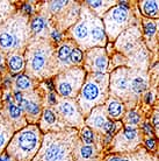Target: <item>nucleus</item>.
Returning <instances> with one entry per match:
<instances>
[{
    "label": "nucleus",
    "instance_id": "nucleus-27",
    "mask_svg": "<svg viewBox=\"0 0 159 161\" xmlns=\"http://www.w3.org/2000/svg\"><path fill=\"white\" fill-rule=\"evenodd\" d=\"M144 27H145V34L147 36H151L156 33V24L152 21H145L144 22Z\"/></svg>",
    "mask_w": 159,
    "mask_h": 161
},
{
    "label": "nucleus",
    "instance_id": "nucleus-31",
    "mask_svg": "<svg viewBox=\"0 0 159 161\" xmlns=\"http://www.w3.org/2000/svg\"><path fill=\"white\" fill-rule=\"evenodd\" d=\"M6 139H7V132L0 130V151L3 149L4 145L6 144Z\"/></svg>",
    "mask_w": 159,
    "mask_h": 161
},
{
    "label": "nucleus",
    "instance_id": "nucleus-4",
    "mask_svg": "<svg viewBox=\"0 0 159 161\" xmlns=\"http://www.w3.org/2000/svg\"><path fill=\"white\" fill-rule=\"evenodd\" d=\"M102 76H95L94 78H88L85 83L81 91L80 97V105L83 108L84 112H87L94 104L101 99V92H102Z\"/></svg>",
    "mask_w": 159,
    "mask_h": 161
},
{
    "label": "nucleus",
    "instance_id": "nucleus-20",
    "mask_svg": "<svg viewBox=\"0 0 159 161\" xmlns=\"http://www.w3.org/2000/svg\"><path fill=\"white\" fill-rule=\"evenodd\" d=\"M131 86H132V90L137 93H141L142 91L145 90L146 88V83H145V80L142 78V77H136L132 80V83H131Z\"/></svg>",
    "mask_w": 159,
    "mask_h": 161
},
{
    "label": "nucleus",
    "instance_id": "nucleus-7",
    "mask_svg": "<svg viewBox=\"0 0 159 161\" xmlns=\"http://www.w3.org/2000/svg\"><path fill=\"white\" fill-rule=\"evenodd\" d=\"M87 57V65L91 67L92 70L98 71V73H102L106 70V68H107V57L101 49L90 52Z\"/></svg>",
    "mask_w": 159,
    "mask_h": 161
},
{
    "label": "nucleus",
    "instance_id": "nucleus-37",
    "mask_svg": "<svg viewBox=\"0 0 159 161\" xmlns=\"http://www.w3.org/2000/svg\"><path fill=\"white\" fill-rule=\"evenodd\" d=\"M0 64H1V57H0Z\"/></svg>",
    "mask_w": 159,
    "mask_h": 161
},
{
    "label": "nucleus",
    "instance_id": "nucleus-30",
    "mask_svg": "<svg viewBox=\"0 0 159 161\" xmlns=\"http://www.w3.org/2000/svg\"><path fill=\"white\" fill-rule=\"evenodd\" d=\"M128 121L130 124H137L139 121V116L136 112H130L128 116Z\"/></svg>",
    "mask_w": 159,
    "mask_h": 161
},
{
    "label": "nucleus",
    "instance_id": "nucleus-33",
    "mask_svg": "<svg viewBox=\"0 0 159 161\" xmlns=\"http://www.w3.org/2000/svg\"><path fill=\"white\" fill-rule=\"evenodd\" d=\"M146 146L150 149H153V148H155V140H153V139H150V140H147L146 141Z\"/></svg>",
    "mask_w": 159,
    "mask_h": 161
},
{
    "label": "nucleus",
    "instance_id": "nucleus-14",
    "mask_svg": "<svg viewBox=\"0 0 159 161\" xmlns=\"http://www.w3.org/2000/svg\"><path fill=\"white\" fill-rule=\"evenodd\" d=\"M94 154H95V149H94V147H92L91 145L81 146V147H80V149H79L80 161L91 160L92 158L94 157Z\"/></svg>",
    "mask_w": 159,
    "mask_h": 161
},
{
    "label": "nucleus",
    "instance_id": "nucleus-11",
    "mask_svg": "<svg viewBox=\"0 0 159 161\" xmlns=\"http://www.w3.org/2000/svg\"><path fill=\"white\" fill-rule=\"evenodd\" d=\"M106 121L107 120H106L102 111L100 109H96L93 111L92 116L88 119V125L92 126V127H95V129H100V127H104Z\"/></svg>",
    "mask_w": 159,
    "mask_h": 161
},
{
    "label": "nucleus",
    "instance_id": "nucleus-13",
    "mask_svg": "<svg viewBox=\"0 0 159 161\" xmlns=\"http://www.w3.org/2000/svg\"><path fill=\"white\" fill-rule=\"evenodd\" d=\"M8 67L13 73H19L23 68V58L20 55H12L8 58Z\"/></svg>",
    "mask_w": 159,
    "mask_h": 161
},
{
    "label": "nucleus",
    "instance_id": "nucleus-1",
    "mask_svg": "<svg viewBox=\"0 0 159 161\" xmlns=\"http://www.w3.org/2000/svg\"><path fill=\"white\" fill-rule=\"evenodd\" d=\"M41 137L35 126L26 127L13 138L8 146V153L16 161H30L34 154L38 151Z\"/></svg>",
    "mask_w": 159,
    "mask_h": 161
},
{
    "label": "nucleus",
    "instance_id": "nucleus-29",
    "mask_svg": "<svg viewBox=\"0 0 159 161\" xmlns=\"http://www.w3.org/2000/svg\"><path fill=\"white\" fill-rule=\"evenodd\" d=\"M104 130L105 132L108 133V134H113L114 131H115V124L110 123V121H106L104 125Z\"/></svg>",
    "mask_w": 159,
    "mask_h": 161
},
{
    "label": "nucleus",
    "instance_id": "nucleus-21",
    "mask_svg": "<svg viewBox=\"0 0 159 161\" xmlns=\"http://www.w3.org/2000/svg\"><path fill=\"white\" fill-rule=\"evenodd\" d=\"M16 86L21 90H28V89L32 86V82L28 78L27 76H24V75H21L16 78Z\"/></svg>",
    "mask_w": 159,
    "mask_h": 161
},
{
    "label": "nucleus",
    "instance_id": "nucleus-34",
    "mask_svg": "<svg viewBox=\"0 0 159 161\" xmlns=\"http://www.w3.org/2000/svg\"><path fill=\"white\" fill-rule=\"evenodd\" d=\"M153 126H155L156 129H158V116L156 114L155 118H153Z\"/></svg>",
    "mask_w": 159,
    "mask_h": 161
},
{
    "label": "nucleus",
    "instance_id": "nucleus-25",
    "mask_svg": "<svg viewBox=\"0 0 159 161\" xmlns=\"http://www.w3.org/2000/svg\"><path fill=\"white\" fill-rule=\"evenodd\" d=\"M43 121L45 124L52 125L56 121V117L51 110H45L43 113Z\"/></svg>",
    "mask_w": 159,
    "mask_h": 161
},
{
    "label": "nucleus",
    "instance_id": "nucleus-35",
    "mask_svg": "<svg viewBox=\"0 0 159 161\" xmlns=\"http://www.w3.org/2000/svg\"><path fill=\"white\" fill-rule=\"evenodd\" d=\"M108 161H128V160H124V159H121V158H116V157H113L110 158Z\"/></svg>",
    "mask_w": 159,
    "mask_h": 161
},
{
    "label": "nucleus",
    "instance_id": "nucleus-9",
    "mask_svg": "<svg viewBox=\"0 0 159 161\" xmlns=\"http://www.w3.org/2000/svg\"><path fill=\"white\" fill-rule=\"evenodd\" d=\"M90 35H91L92 44H104L105 33L102 29V25L94 18L90 20Z\"/></svg>",
    "mask_w": 159,
    "mask_h": 161
},
{
    "label": "nucleus",
    "instance_id": "nucleus-10",
    "mask_svg": "<svg viewBox=\"0 0 159 161\" xmlns=\"http://www.w3.org/2000/svg\"><path fill=\"white\" fill-rule=\"evenodd\" d=\"M58 108H59L62 114L65 116V118H68V119H77L78 118V111L71 102H62Z\"/></svg>",
    "mask_w": 159,
    "mask_h": 161
},
{
    "label": "nucleus",
    "instance_id": "nucleus-19",
    "mask_svg": "<svg viewBox=\"0 0 159 161\" xmlns=\"http://www.w3.org/2000/svg\"><path fill=\"white\" fill-rule=\"evenodd\" d=\"M45 26H47V24H45L44 19H42L40 16L35 18V19L32 21V31L35 33V34H38V33L42 32V31L45 28Z\"/></svg>",
    "mask_w": 159,
    "mask_h": 161
},
{
    "label": "nucleus",
    "instance_id": "nucleus-26",
    "mask_svg": "<svg viewBox=\"0 0 159 161\" xmlns=\"http://www.w3.org/2000/svg\"><path fill=\"white\" fill-rule=\"evenodd\" d=\"M81 136H83L84 141H85L87 145H90V144L93 142V133H92V131L88 129V127L83 129V131H81Z\"/></svg>",
    "mask_w": 159,
    "mask_h": 161
},
{
    "label": "nucleus",
    "instance_id": "nucleus-28",
    "mask_svg": "<svg viewBox=\"0 0 159 161\" xmlns=\"http://www.w3.org/2000/svg\"><path fill=\"white\" fill-rule=\"evenodd\" d=\"M124 136L128 138V139H134V138H136V136H137V131H136L134 127H130V126H128V127H126V131H124Z\"/></svg>",
    "mask_w": 159,
    "mask_h": 161
},
{
    "label": "nucleus",
    "instance_id": "nucleus-38",
    "mask_svg": "<svg viewBox=\"0 0 159 161\" xmlns=\"http://www.w3.org/2000/svg\"><path fill=\"white\" fill-rule=\"evenodd\" d=\"M0 161H6V160H0Z\"/></svg>",
    "mask_w": 159,
    "mask_h": 161
},
{
    "label": "nucleus",
    "instance_id": "nucleus-15",
    "mask_svg": "<svg viewBox=\"0 0 159 161\" xmlns=\"http://www.w3.org/2000/svg\"><path fill=\"white\" fill-rule=\"evenodd\" d=\"M143 12L149 16H157L158 12V4L157 1H143L142 4Z\"/></svg>",
    "mask_w": 159,
    "mask_h": 161
},
{
    "label": "nucleus",
    "instance_id": "nucleus-32",
    "mask_svg": "<svg viewBox=\"0 0 159 161\" xmlns=\"http://www.w3.org/2000/svg\"><path fill=\"white\" fill-rule=\"evenodd\" d=\"M15 101L19 103V105H21V103L23 102V95H21V93H15Z\"/></svg>",
    "mask_w": 159,
    "mask_h": 161
},
{
    "label": "nucleus",
    "instance_id": "nucleus-2",
    "mask_svg": "<svg viewBox=\"0 0 159 161\" xmlns=\"http://www.w3.org/2000/svg\"><path fill=\"white\" fill-rule=\"evenodd\" d=\"M72 144L63 136H49L41 151V161H71Z\"/></svg>",
    "mask_w": 159,
    "mask_h": 161
},
{
    "label": "nucleus",
    "instance_id": "nucleus-24",
    "mask_svg": "<svg viewBox=\"0 0 159 161\" xmlns=\"http://www.w3.org/2000/svg\"><path fill=\"white\" fill-rule=\"evenodd\" d=\"M8 110H9V114H11V117L14 118V119L20 118L21 114H22V111H21L20 106H16V105H14V104H9Z\"/></svg>",
    "mask_w": 159,
    "mask_h": 161
},
{
    "label": "nucleus",
    "instance_id": "nucleus-16",
    "mask_svg": "<svg viewBox=\"0 0 159 161\" xmlns=\"http://www.w3.org/2000/svg\"><path fill=\"white\" fill-rule=\"evenodd\" d=\"M122 111H123V108H122V105L120 104L119 102L110 101V103L108 105V113H109L110 117L119 118L121 116Z\"/></svg>",
    "mask_w": 159,
    "mask_h": 161
},
{
    "label": "nucleus",
    "instance_id": "nucleus-17",
    "mask_svg": "<svg viewBox=\"0 0 159 161\" xmlns=\"http://www.w3.org/2000/svg\"><path fill=\"white\" fill-rule=\"evenodd\" d=\"M71 52H72V48L70 47V44H68V43L62 44L59 47V49H58V54H57L58 60H59L60 62H63V63L68 62L69 58H70Z\"/></svg>",
    "mask_w": 159,
    "mask_h": 161
},
{
    "label": "nucleus",
    "instance_id": "nucleus-6",
    "mask_svg": "<svg viewBox=\"0 0 159 161\" xmlns=\"http://www.w3.org/2000/svg\"><path fill=\"white\" fill-rule=\"evenodd\" d=\"M128 19V9L122 6H117L110 9L108 14L105 16V22L107 31L110 35H115L116 32H119L120 28L127 22Z\"/></svg>",
    "mask_w": 159,
    "mask_h": 161
},
{
    "label": "nucleus",
    "instance_id": "nucleus-22",
    "mask_svg": "<svg viewBox=\"0 0 159 161\" xmlns=\"http://www.w3.org/2000/svg\"><path fill=\"white\" fill-rule=\"evenodd\" d=\"M83 60V53L80 52L78 48H73L72 49L71 54H70V61L74 64H79Z\"/></svg>",
    "mask_w": 159,
    "mask_h": 161
},
{
    "label": "nucleus",
    "instance_id": "nucleus-18",
    "mask_svg": "<svg viewBox=\"0 0 159 161\" xmlns=\"http://www.w3.org/2000/svg\"><path fill=\"white\" fill-rule=\"evenodd\" d=\"M128 88V78L126 75H117L114 80V89L119 91H124Z\"/></svg>",
    "mask_w": 159,
    "mask_h": 161
},
{
    "label": "nucleus",
    "instance_id": "nucleus-8",
    "mask_svg": "<svg viewBox=\"0 0 159 161\" xmlns=\"http://www.w3.org/2000/svg\"><path fill=\"white\" fill-rule=\"evenodd\" d=\"M73 36L81 46L86 47V42L91 40V35H90V21H86L85 19L81 20L80 22L73 27Z\"/></svg>",
    "mask_w": 159,
    "mask_h": 161
},
{
    "label": "nucleus",
    "instance_id": "nucleus-36",
    "mask_svg": "<svg viewBox=\"0 0 159 161\" xmlns=\"http://www.w3.org/2000/svg\"><path fill=\"white\" fill-rule=\"evenodd\" d=\"M144 129H145V131H146L147 133H152L151 127H150V125L149 124H144Z\"/></svg>",
    "mask_w": 159,
    "mask_h": 161
},
{
    "label": "nucleus",
    "instance_id": "nucleus-5",
    "mask_svg": "<svg viewBox=\"0 0 159 161\" xmlns=\"http://www.w3.org/2000/svg\"><path fill=\"white\" fill-rule=\"evenodd\" d=\"M83 78V74L80 70H69L59 76L57 80V91L63 97H72L79 89Z\"/></svg>",
    "mask_w": 159,
    "mask_h": 161
},
{
    "label": "nucleus",
    "instance_id": "nucleus-12",
    "mask_svg": "<svg viewBox=\"0 0 159 161\" xmlns=\"http://www.w3.org/2000/svg\"><path fill=\"white\" fill-rule=\"evenodd\" d=\"M20 106H22V108L26 109V111H27V113L29 116H33V117H36V116H37V117H38L40 106H38L37 103H35V102H33V101H28V99H26L23 97V102L21 103Z\"/></svg>",
    "mask_w": 159,
    "mask_h": 161
},
{
    "label": "nucleus",
    "instance_id": "nucleus-3",
    "mask_svg": "<svg viewBox=\"0 0 159 161\" xmlns=\"http://www.w3.org/2000/svg\"><path fill=\"white\" fill-rule=\"evenodd\" d=\"M27 68H29L30 73L35 76L43 74L49 65L51 57V49L48 43L38 42L34 44L32 49L27 53Z\"/></svg>",
    "mask_w": 159,
    "mask_h": 161
},
{
    "label": "nucleus",
    "instance_id": "nucleus-23",
    "mask_svg": "<svg viewBox=\"0 0 159 161\" xmlns=\"http://www.w3.org/2000/svg\"><path fill=\"white\" fill-rule=\"evenodd\" d=\"M88 6H91L93 9L96 11H102L104 8H107L109 6L110 1H86Z\"/></svg>",
    "mask_w": 159,
    "mask_h": 161
}]
</instances>
